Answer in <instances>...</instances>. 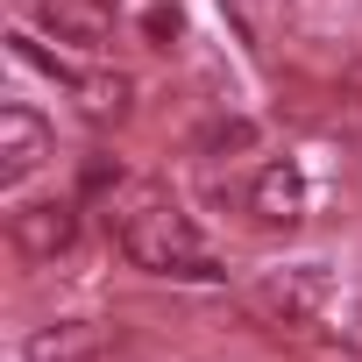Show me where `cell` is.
<instances>
[{
  "label": "cell",
  "mask_w": 362,
  "mask_h": 362,
  "mask_svg": "<svg viewBox=\"0 0 362 362\" xmlns=\"http://www.w3.org/2000/svg\"><path fill=\"white\" fill-rule=\"evenodd\" d=\"M334 334H341V348H355V355H362V305H348V313H341V327H334Z\"/></svg>",
  "instance_id": "7c38bea8"
},
{
  "label": "cell",
  "mask_w": 362,
  "mask_h": 362,
  "mask_svg": "<svg viewBox=\"0 0 362 362\" xmlns=\"http://www.w3.org/2000/svg\"><path fill=\"white\" fill-rule=\"evenodd\" d=\"M177 29H185V15H177V8H149V15H142V36H149L156 50H170Z\"/></svg>",
  "instance_id": "8fae6325"
},
{
  "label": "cell",
  "mask_w": 362,
  "mask_h": 362,
  "mask_svg": "<svg viewBox=\"0 0 362 362\" xmlns=\"http://www.w3.org/2000/svg\"><path fill=\"white\" fill-rule=\"evenodd\" d=\"M8 242L22 263H64L78 249V206L71 199H22L8 214Z\"/></svg>",
  "instance_id": "7a4b0ae2"
},
{
  "label": "cell",
  "mask_w": 362,
  "mask_h": 362,
  "mask_svg": "<svg viewBox=\"0 0 362 362\" xmlns=\"http://www.w3.org/2000/svg\"><path fill=\"white\" fill-rule=\"evenodd\" d=\"M15 57H22L29 71H43V78H57V86H71V93L86 86V71H78V64H71L64 50H43V36H29V29H15Z\"/></svg>",
  "instance_id": "ba28073f"
},
{
  "label": "cell",
  "mask_w": 362,
  "mask_h": 362,
  "mask_svg": "<svg viewBox=\"0 0 362 362\" xmlns=\"http://www.w3.org/2000/svg\"><path fill=\"white\" fill-rule=\"evenodd\" d=\"M199 149H206V156H242V149H256V121H242V114H235V121H214V128L199 135Z\"/></svg>",
  "instance_id": "30bf717a"
},
{
  "label": "cell",
  "mask_w": 362,
  "mask_h": 362,
  "mask_svg": "<svg viewBox=\"0 0 362 362\" xmlns=\"http://www.w3.org/2000/svg\"><path fill=\"white\" fill-rule=\"evenodd\" d=\"M100 355V334L86 320H50V327H29L22 341V362H93Z\"/></svg>",
  "instance_id": "52a82bcc"
},
{
  "label": "cell",
  "mask_w": 362,
  "mask_h": 362,
  "mask_svg": "<svg viewBox=\"0 0 362 362\" xmlns=\"http://www.w3.org/2000/svg\"><path fill=\"white\" fill-rule=\"evenodd\" d=\"M327 298H334L327 263H284V270H270V277L256 284V305H263L270 320H320Z\"/></svg>",
  "instance_id": "5b68a950"
},
{
  "label": "cell",
  "mask_w": 362,
  "mask_h": 362,
  "mask_svg": "<svg viewBox=\"0 0 362 362\" xmlns=\"http://www.w3.org/2000/svg\"><path fill=\"white\" fill-rule=\"evenodd\" d=\"M242 206H249V221H256V228L291 235V228L305 221V170H298L291 156H263V163H256V177H249V192H242Z\"/></svg>",
  "instance_id": "277c9868"
},
{
  "label": "cell",
  "mask_w": 362,
  "mask_h": 362,
  "mask_svg": "<svg viewBox=\"0 0 362 362\" xmlns=\"http://www.w3.org/2000/svg\"><path fill=\"white\" fill-rule=\"evenodd\" d=\"M78 114L86 121H121L128 114V78H86L78 86Z\"/></svg>",
  "instance_id": "9c48e42d"
},
{
  "label": "cell",
  "mask_w": 362,
  "mask_h": 362,
  "mask_svg": "<svg viewBox=\"0 0 362 362\" xmlns=\"http://www.w3.org/2000/svg\"><path fill=\"white\" fill-rule=\"evenodd\" d=\"M36 29H50L71 50H107L114 43V0H36Z\"/></svg>",
  "instance_id": "8992f818"
},
{
  "label": "cell",
  "mask_w": 362,
  "mask_h": 362,
  "mask_svg": "<svg viewBox=\"0 0 362 362\" xmlns=\"http://www.w3.org/2000/svg\"><path fill=\"white\" fill-rule=\"evenodd\" d=\"M50 156H57L50 121H43L29 100H8V107H0V185H8V192H22L29 177L50 163Z\"/></svg>",
  "instance_id": "3957f363"
},
{
  "label": "cell",
  "mask_w": 362,
  "mask_h": 362,
  "mask_svg": "<svg viewBox=\"0 0 362 362\" xmlns=\"http://www.w3.org/2000/svg\"><path fill=\"white\" fill-rule=\"evenodd\" d=\"M121 256L135 270H149V277H170V284H214V277H228L221 256L199 242V228L170 199H135V214H121Z\"/></svg>",
  "instance_id": "6da1fadb"
}]
</instances>
